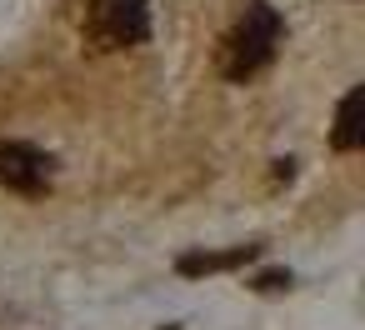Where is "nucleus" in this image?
<instances>
[{
    "label": "nucleus",
    "mask_w": 365,
    "mask_h": 330,
    "mask_svg": "<svg viewBox=\"0 0 365 330\" xmlns=\"http://www.w3.org/2000/svg\"><path fill=\"white\" fill-rule=\"evenodd\" d=\"M280 31H285V21L265 6V0H250L240 26L220 46V76L225 81H250L260 66H270V56L280 46Z\"/></svg>",
    "instance_id": "nucleus-1"
},
{
    "label": "nucleus",
    "mask_w": 365,
    "mask_h": 330,
    "mask_svg": "<svg viewBox=\"0 0 365 330\" xmlns=\"http://www.w3.org/2000/svg\"><path fill=\"white\" fill-rule=\"evenodd\" d=\"M86 36L96 51H130L150 36V6L145 0H91Z\"/></svg>",
    "instance_id": "nucleus-2"
},
{
    "label": "nucleus",
    "mask_w": 365,
    "mask_h": 330,
    "mask_svg": "<svg viewBox=\"0 0 365 330\" xmlns=\"http://www.w3.org/2000/svg\"><path fill=\"white\" fill-rule=\"evenodd\" d=\"M56 180V160L26 140H0V185L21 190V195H41Z\"/></svg>",
    "instance_id": "nucleus-3"
},
{
    "label": "nucleus",
    "mask_w": 365,
    "mask_h": 330,
    "mask_svg": "<svg viewBox=\"0 0 365 330\" xmlns=\"http://www.w3.org/2000/svg\"><path fill=\"white\" fill-rule=\"evenodd\" d=\"M360 100H365V91L350 86L345 100H340V115H335V135H330L335 150H360V140H365V130H360Z\"/></svg>",
    "instance_id": "nucleus-4"
},
{
    "label": "nucleus",
    "mask_w": 365,
    "mask_h": 330,
    "mask_svg": "<svg viewBox=\"0 0 365 330\" xmlns=\"http://www.w3.org/2000/svg\"><path fill=\"white\" fill-rule=\"evenodd\" d=\"M255 255V245H235V250H220V255H180L175 260V270L180 275H215V270H235V265H245Z\"/></svg>",
    "instance_id": "nucleus-5"
},
{
    "label": "nucleus",
    "mask_w": 365,
    "mask_h": 330,
    "mask_svg": "<svg viewBox=\"0 0 365 330\" xmlns=\"http://www.w3.org/2000/svg\"><path fill=\"white\" fill-rule=\"evenodd\" d=\"M285 285H290V270H265V275H255V290H265V295H270V290H285Z\"/></svg>",
    "instance_id": "nucleus-6"
}]
</instances>
